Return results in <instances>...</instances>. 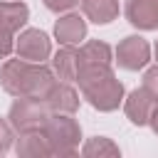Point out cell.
Listing matches in <instances>:
<instances>
[{
  "label": "cell",
  "mask_w": 158,
  "mask_h": 158,
  "mask_svg": "<svg viewBox=\"0 0 158 158\" xmlns=\"http://www.w3.org/2000/svg\"><path fill=\"white\" fill-rule=\"evenodd\" d=\"M2 86L12 96H40L47 99L52 86L57 84L52 72L42 67L40 62H27V59H10L2 64Z\"/></svg>",
  "instance_id": "1"
},
{
  "label": "cell",
  "mask_w": 158,
  "mask_h": 158,
  "mask_svg": "<svg viewBox=\"0 0 158 158\" xmlns=\"http://www.w3.org/2000/svg\"><path fill=\"white\" fill-rule=\"evenodd\" d=\"M77 81L91 106H96L101 111H111L121 104L123 86L114 77L111 64H79Z\"/></svg>",
  "instance_id": "2"
},
{
  "label": "cell",
  "mask_w": 158,
  "mask_h": 158,
  "mask_svg": "<svg viewBox=\"0 0 158 158\" xmlns=\"http://www.w3.org/2000/svg\"><path fill=\"white\" fill-rule=\"evenodd\" d=\"M49 118V104L40 96H17V101L10 109V121L17 131L32 133L40 131Z\"/></svg>",
  "instance_id": "3"
},
{
  "label": "cell",
  "mask_w": 158,
  "mask_h": 158,
  "mask_svg": "<svg viewBox=\"0 0 158 158\" xmlns=\"http://www.w3.org/2000/svg\"><path fill=\"white\" fill-rule=\"evenodd\" d=\"M44 138L54 143L52 151H57V153H72L74 143L79 138V126L69 116L47 118V123H44Z\"/></svg>",
  "instance_id": "4"
},
{
  "label": "cell",
  "mask_w": 158,
  "mask_h": 158,
  "mask_svg": "<svg viewBox=\"0 0 158 158\" xmlns=\"http://www.w3.org/2000/svg\"><path fill=\"white\" fill-rule=\"evenodd\" d=\"M148 57H151V47H148V42H146L143 37H138V35L126 37V40L118 44V49H116V62H118L123 69H131V72L146 67Z\"/></svg>",
  "instance_id": "5"
},
{
  "label": "cell",
  "mask_w": 158,
  "mask_h": 158,
  "mask_svg": "<svg viewBox=\"0 0 158 158\" xmlns=\"http://www.w3.org/2000/svg\"><path fill=\"white\" fill-rule=\"evenodd\" d=\"M17 54L27 62H42L49 57V37L42 30H25L17 40Z\"/></svg>",
  "instance_id": "6"
},
{
  "label": "cell",
  "mask_w": 158,
  "mask_h": 158,
  "mask_svg": "<svg viewBox=\"0 0 158 158\" xmlns=\"http://www.w3.org/2000/svg\"><path fill=\"white\" fill-rule=\"evenodd\" d=\"M156 106H158V99H156L148 89H136V91H131V96L126 99V114H128V118H131L133 123H138V126H143V123L151 121V114H153Z\"/></svg>",
  "instance_id": "7"
},
{
  "label": "cell",
  "mask_w": 158,
  "mask_h": 158,
  "mask_svg": "<svg viewBox=\"0 0 158 158\" xmlns=\"http://www.w3.org/2000/svg\"><path fill=\"white\" fill-rule=\"evenodd\" d=\"M126 17L131 25L141 30H156L158 27V0H128Z\"/></svg>",
  "instance_id": "8"
},
{
  "label": "cell",
  "mask_w": 158,
  "mask_h": 158,
  "mask_svg": "<svg viewBox=\"0 0 158 158\" xmlns=\"http://www.w3.org/2000/svg\"><path fill=\"white\" fill-rule=\"evenodd\" d=\"M54 35L62 44H77L79 40H84L86 35V22L79 15H67L62 20H57L54 25Z\"/></svg>",
  "instance_id": "9"
},
{
  "label": "cell",
  "mask_w": 158,
  "mask_h": 158,
  "mask_svg": "<svg viewBox=\"0 0 158 158\" xmlns=\"http://www.w3.org/2000/svg\"><path fill=\"white\" fill-rule=\"evenodd\" d=\"M54 72L59 79L64 81H77V72H79V52L72 44H64L57 54H54Z\"/></svg>",
  "instance_id": "10"
},
{
  "label": "cell",
  "mask_w": 158,
  "mask_h": 158,
  "mask_svg": "<svg viewBox=\"0 0 158 158\" xmlns=\"http://www.w3.org/2000/svg\"><path fill=\"white\" fill-rule=\"evenodd\" d=\"M47 104H49L52 111L72 114V111H77V106H79V96H77V91H74L72 86H67V84H54L52 91L47 94Z\"/></svg>",
  "instance_id": "11"
},
{
  "label": "cell",
  "mask_w": 158,
  "mask_h": 158,
  "mask_svg": "<svg viewBox=\"0 0 158 158\" xmlns=\"http://www.w3.org/2000/svg\"><path fill=\"white\" fill-rule=\"evenodd\" d=\"M81 10L91 22L106 25L118 15V2L116 0H81Z\"/></svg>",
  "instance_id": "12"
},
{
  "label": "cell",
  "mask_w": 158,
  "mask_h": 158,
  "mask_svg": "<svg viewBox=\"0 0 158 158\" xmlns=\"http://www.w3.org/2000/svg\"><path fill=\"white\" fill-rule=\"evenodd\" d=\"M27 5L25 2H0V30L12 32L27 22Z\"/></svg>",
  "instance_id": "13"
},
{
  "label": "cell",
  "mask_w": 158,
  "mask_h": 158,
  "mask_svg": "<svg viewBox=\"0 0 158 158\" xmlns=\"http://www.w3.org/2000/svg\"><path fill=\"white\" fill-rule=\"evenodd\" d=\"M79 64H111V49H109V44H104L99 40L86 42L79 49Z\"/></svg>",
  "instance_id": "14"
},
{
  "label": "cell",
  "mask_w": 158,
  "mask_h": 158,
  "mask_svg": "<svg viewBox=\"0 0 158 158\" xmlns=\"http://www.w3.org/2000/svg\"><path fill=\"white\" fill-rule=\"evenodd\" d=\"M143 89H148L156 99H158V67H151L143 74Z\"/></svg>",
  "instance_id": "15"
},
{
  "label": "cell",
  "mask_w": 158,
  "mask_h": 158,
  "mask_svg": "<svg viewBox=\"0 0 158 158\" xmlns=\"http://www.w3.org/2000/svg\"><path fill=\"white\" fill-rule=\"evenodd\" d=\"M12 52V32L0 30V59H5Z\"/></svg>",
  "instance_id": "16"
},
{
  "label": "cell",
  "mask_w": 158,
  "mask_h": 158,
  "mask_svg": "<svg viewBox=\"0 0 158 158\" xmlns=\"http://www.w3.org/2000/svg\"><path fill=\"white\" fill-rule=\"evenodd\" d=\"M44 5H47L52 12H62V10H69V7L79 5V0H44Z\"/></svg>",
  "instance_id": "17"
},
{
  "label": "cell",
  "mask_w": 158,
  "mask_h": 158,
  "mask_svg": "<svg viewBox=\"0 0 158 158\" xmlns=\"http://www.w3.org/2000/svg\"><path fill=\"white\" fill-rule=\"evenodd\" d=\"M10 138H12V133H10V128L0 121V153H5L7 148H10Z\"/></svg>",
  "instance_id": "18"
},
{
  "label": "cell",
  "mask_w": 158,
  "mask_h": 158,
  "mask_svg": "<svg viewBox=\"0 0 158 158\" xmlns=\"http://www.w3.org/2000/svg\"><path fill=\"white\" fill-rule=\"evenodd\" d=\"M148 123H151V126H153V131L158 133V106L153 109V114H151V121H148Z\"/></svg>",
  "instance_id": "19"
},
{
  "label": "cell",
  "mask_w": 158,
  "mask_h": 158,
  "mask_svg": "<svg viewBox=\"0 0 158 158\" xmlns=\"http://www.w3.org/2000/svg\"><path fill=\"white\" fill-rule=\"evenodd\" d=\"M156 57H158V42H156Z\"/></svg>",
  "instance_id": "20"
}]
</instances>
